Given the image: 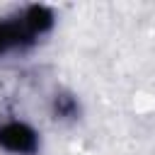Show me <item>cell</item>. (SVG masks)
Instances as JSON below:
<instances>
[{
  "mask_svg": "<svg viewBox=\"0 0 155 155\" xmlns=\"http://www.w3.org/2000/svg\"><path fill=\"white\" fill-rule=\"evenodd\" d=\"M56 24V12L48 5H24L0 17V58L34 48Z\"/></svg>",
  "mask_w": 155,
  "mask_h": 155,
  "instance_id": "obj_1",
  "label": "cell"
},
{
  "mask_svg": "<svg viewBox=\"0 0 155 155\" xmlns=\"http://www.w3.org/2000/svg\"><path fill=\"white\" fill-rule=\"evenodd\" d=\"M0 148L12 155H36L41 148L39 131L27 121L10 119L0 124Z\"/></svg>",
  "mask_w": 155,
  "mask_h": 155,
  "instance_id": "obj_2",
  "label": "cell"
},
{
  "mask_svg": "<svg viewBox=\"0 0 155 155\" xmlns=\"http://www.w3.org/2000/svg\"><path fill=\"white\" fill-rule=\"evenodd\" d=\"M51 114L56 119H75L80 114V104H78V97L70 94V92H58L53 94L51 99Z\"/></svg>",
  "mask_w": 155,
  "mask_h": 155,
  "instance_id": "obj_3",
  "label": "cell"
}]
</instances>
